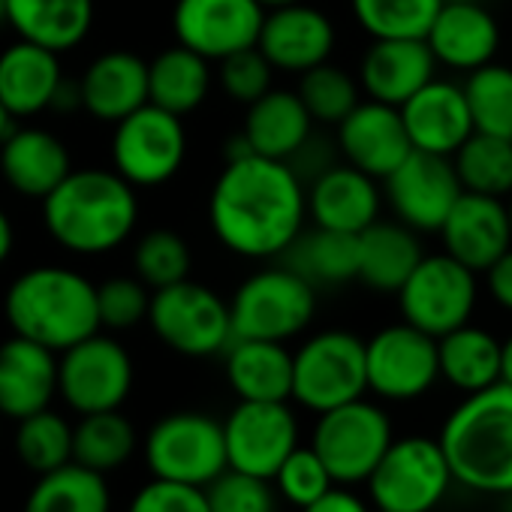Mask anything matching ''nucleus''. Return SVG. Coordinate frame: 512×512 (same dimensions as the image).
I'll list each match as a JSON object with an SVG mask.
<instances>
[{"label":"nucleus","instance_id":"obj_1","mask_svg":"<svg viewBox=\"0 0 512 512\" xmlns=\"http://www.w3.org/2000/svg\"><path fill=\"white\" fill-rule=\"evenodd\" d=\"M305 220V184L296 169L284 160L250 154L238 136L208 193L214 238L244 260H272L296 241Z\"/></svg>","mask_w":512,"mask_h":512},{"label":"nucleus","instance_id":"obj_2","mask_svg":"<svg viewBox=\"0 0 512 512\" xmlns=\"http://www.w3.org/2000/svg\"><path fill=\"white\" fill-rule=\"evenodd\" d=\"M136 220V187L115 169H73L43 199L46 232L76 256H100L121 247L133 235Z\"/></svg>","mask_w":512,"mask_h":512},{"label":"nucleus","instance_id":"obj_3","mask_svg":"<svg viewBox=\"0 0 512 512\" xmlns=\"http://www.w3.org/2000/svg\"><path fill=\"white\" fill-rule=\"evenodd\" d=\"M452 482L479 494H512V386L470 392L437 437Z\"/></svg>","mask_w":512,"mask_h":512},{"label":"nucleus","instance_id":"obj_4","mask_svg":"<svg viewBox=\"0 0 512 512\" xmlns=\"http://www.w3.org/2000/svg\"><path fill=\"white\" fill-rule=\"evenodd\" d=\"M4 314L13 335L43 344L52 353H64L100 332L97 284L76 269L37 266L10 284Z\"/></svg>","mask_w":512,"mask_h":512},{"label":"nucleus","instance_id":"obj_5","mask_svg":"<svg viewBox=\"0 0 512 512\" xmlns=\"http://www.w3.org/2000/svg\"><path fill=\"white\" fill-rule=\"evenodd\" d=\"M317 317V287L287 266L263 269L238 284L229 299L232 338L290 341Z\"/></svg>","mask_w":512,"mask_h":512},{"label":"nucleus","instance_id":"obj_6","mask_svg":"<svg viewBox=\"0 0 512 512\" xmlns=\"http://www.w3.org/2000/svg\"><path fill=\"white\" fill-rule=\"evenodd\" d=\"M145 320L169 350L190 359L217 356L232 344L229 302L190 278L151 290Z\"/></svg>","mask_w":512,"mask_h":512},{"label":"nucleus","instance_id":"obj_7","mask_svg":"<svg viewBox=\"0 0 512 512\" xmlns=\"http://www.w3.org/2000/svg\"><path fill=\"white\" fill-rule=\"evenodd\" d=\"M368 392L365 341L344 329H326L293 353V395L305 410L326 413Z\"/></svg>","mask_w":512,"mask_h":512},{"label":"nucleus","instance_id":"obj_8","mask_svg":"<svg viewBox=\"0 0 512 512\" xmlns=\"http://www.w3.org/2000/svg\"><path fill=\"white\" fill-rule=\"evenodd\" d=\"M311 449L326 464L335 485H356L371 476L383 452L389 449L392 422L383 407L356 398L326 413H317Z\"/></svg>","mask_w":512,"mask_h":512},{"label":"nucleus","instance_id":"obj_9","mask_svg":"<svg viewBox=\"0 0 512 512\" xmlns=\"http://www.w3.org/2000/svg\"><path fill=\"white\" fill-rule=\"evenodd\" d=\"M476 299V272L452 260L449 253L422 256L398 290V308L404 323L416 326L431 338H443L446 332L470 323Z\"/></svg>","mask_w":512,"mask_h":512},{"label":"nucleus","instance_id":"obj_10","mask_svg":"<svg viewBox=\"0 0 512 512\" xmlns=\"http://www.w3.org/2000/svg\"><path fill=\"white\" fill-rule=\"evenodd\" d=\"M365 482L377 509L431 512L446 497L452 473L437 440L401 437L389 443Z\"/></svg>","mask_w":512,"mask_h":512},{"label":"nucleus","instance_id":"obj_11","mask_svg":"<svg viewBox=\"0 0 512 512\" xmlns=\"http://www.w3.org/2000/svg\"><path fill=\"white\" fill-rule=\"evenodd\" d=\"M112 169L133 187H160L172 181L187 154V133L178 115L145 103L115 124Z\"/></svg>","mask_w":512,"mask_h":512},{"label":"nucleus","instance_id":"obj_12","mask_svg":"<svg viewBox=\"0 0 512 512\" xmlns=\"http://www.w3.org/2000/svg\"><path fill=\"white\" fill-rule=\"evenodd\" d=\"M145 461L154 479L205 488L226 470L223 425L208 413H169L148 431Z\"/></svg>","mask_w":512,"mask_h":512},{"label":"nucleus","instance_id":"obj_13","mask_svg":"<svg viewBox=\"0 0 512 512\" xmlns=\"http://www.w3.org/2000/svg\"><path fill=\"white\" fill-rule=\"evenodd\" d=\"M133 377V359L124 344L100 332L58 353V395L79 416L121 410L130 398Z\"/></svg>","mask_w":512,"mask_h":512},{"label":"nucleus","instance_id":"obj_14","mask_svg":"<svg viewBox=\"0 0 512 512\" xmlns=\"http://www.w3.org/2000/svg\"><path fill=\"white\" fill-rule=\"evenodd\" d=\"M220 425L226 467L250 476L272 479L299 446V419L290 401H238Z\"/></svg>","mask_w":512,"mask_h":512},{"label":"nucleus","instance_id":"obj_15","mask_svg":"<svg viewBox=\"0 0 512 512\" xmlns=\"http://www.w3.org/2000/svg\"><path fill=\"white\" fill-rule=\"evenodd\" d=\"M365 377L368 392L386 401L422 398L440 380L437 338L419 332L410 323L380 329L365 341Z\"/></svg>","mask_w":512,"mask_h":512},{"label":"nucleus","instance_id":"obj_16","mask_svg":"<svg viewBox=\"0 0 512 512\" xmlns=\"http://www.w3.org/2000/svg\"><path fill=\"white\" fill-rule=\"evenodd\" d=\"M383 193L398 223L413 232H440L455 199L464 193L449 157L410 151L386 178Z\"/></svg>","mask_w":512,"mask_h":512},{"label":"nucleus","instance_id":"obj_17","mask_svg":"<svg viewBox=\"0 0 512 512\" xmlns=\"http://www.w3.org/2000/svg\"><path fill=\"white\" fill-rule=\"evenodd\" d=\"M266 10L256 0H175L172 31L178 46L220 61L256 46Z\"/></svg>","mask_w":512,"mask_h":512},{"label":"nucleus","instance_id":"obj_18","mask_svg":"<svg viewBox=\"0 0 512 512\" xmlns=\"http://www.w3.org/2000/svg\"><path fill=\"white\" fill-rule=\"evenodd\" d=\"M335 43V22L323 10L302 4V0L290 7L266 10L260 37H256V49L263 52L272 70L296 76L317 64H326L335 52Z\"/></svg>","mask_w":512,"mask_h":512},{"label":"nucleus","instance_id":"obj_19","mask_svg":"<svg viewBox=\"0 0 512 512\" xmlns=\"http://www.w3.org/2000/svg\"><path fill=\"white\" fill-rule=\"evenodd\" d=\"M443 247L452 260L482 275L500 253L512 247V226L506 199L461 193L440 226Z\"/></svg>","mask_w":512,"mask_h":512},{"label":"nucleus","instance_id":"obj_20","mask_svg":"<svg viewBox=\"0 0 512 512\" xmlns=\"http://www.w3.org/2000/svg\"><path fill=\"white\" fill-rule=\"evenodd\" d=\"M338 151L353 169L383 181L410 151V139L395 106L377 100H359L338 124Z\"/></svg>","mask_w":512,"mask_h":512},{"label":"nucleus","instance_id":"obj_21","mask_svg":"<svg viewBox=\"0 0 512 512\" xmlns=\"http://www.w3.org/2000/svg\"><path fill=\"white\" fill-rule=\"evenodd\" d=\"M398 112H401L413 151L452 157L464 145V139L473 133L464 91L458 82H449V79L434 76L407 103H401Z\"/></svg>","mask_w":512,"mask_h":512},{"label":"nucleus","instance_id":"obj_22","mask_svg":"<svg viewBox=\"0 0 512 512\" xmlns=\"http://www.w3.org/2000/svg\"><path fill=\"white\" fill-rule=\"evenodd\" d=\"M305 205L314 226L359 235L380 220L383 190L377 178L353 169L350 163H332L314 175L311 187L305 190Z\"/></svg>","mask_w":512,"mask_h":512},{"label":"nucleus","instance_id":"obj_23","mask_svg":"<svg viewBox=\"0 0 512 512\" xmlns=\"http://www.w3.org/2000/svg\"><path fill=\"white\" fill-rule=\"evenodd\" d=\"M425 43L437 67L470 73L494 61L500 49V25L485 4H455V0H443V7L437 10L425 34Z\"/></svg>","mask_w":512,"mask_h":512},{"label":"nucleus","instance_id":"obj_24","mask_svg":"<svg viewBox=\"0 0 512 512\" xmlns=\"http://www.w3.org/2000/svg\"><path fill=\"white\" fill-rule=\"evenodd\" d=\"M70 172V151L52 130L10 127L0 142V178L25 199L43 202Z\"/></svg>","mask_w":512,"mask_h":512},{"label":"nucleus","instance_id":"obj_25","mask_svg":"<svg viewBox=\"0 0 512 512\" xmlns=\"http://www.w3.org/2000/svg\"><path fill=\"white\" fill-rule=\"evenodd\" d=\"M434 76L437 61L425 40H371L356 82L368 100L398 109Z\"/></svg>","mask_w":512,"mask_h":512},{"label":"nucleus","instance_id":"obj_26","mask_svg":"<svg viewBox=\"0 0 512 512\" xmlns=\"http://www.w3.org/2000/svg\"><path fill=\"white\" fill-rule=\"evenodd\" d=\"M58 395V353L13 335L0 344V416L25 419Z\"/></svg>","mask_w":512,"mask_h":512},{"label":"nucleus","instance_id":"obj_27","mask_svg":"<svg viewBox=\"0 0 512 512\" xmlns=\"http://www.w3.org/2000/svg\"><path fill=\"white\" fill-rule=\"evenodd\" d=\"M79 106L106 124H118L148 103V61L136 52L112 49L97 55L79 79Z\"/></svg>","mask_w":512,"mask_h":512},{"label":"nucleus","instance_id":"obj_28","mask_svg":"<svg viewBox=\"0 0 512 512\" xmlns=\"http://www.w3.org/2000/svg\"><path fill=\"white\" fill-rule=\"evenodd\" d=\"M61 85L64 70L55 52L28 40H16L0 52V106L13 121L52 109Z\"/></svg>","mask_w":512,"mask_h":512},{"label":"nucleus","instance_id":"obj_29","mask_svg":"<svg viewBox=\"0 0 512 512\" xmlns=\"http://www.w3.org/2000/svg\"><path fill=\"white\" fill-rule=\"evenodd\" d=\"M311 136H314V118L308 115L296 91L272 88L247 106L241 142L247 145L250 154L290 163Z\"/></svg>","mask_w":512,"mask_h":512},{"label":"nucleus","instance_id":"obj_30","mask_svg":"<svg viewBox=\"0 0 512 512\" xmlns=\"http://www.w3.org/2000/svg\"><path fill=\"white\" fill-rule=\"evenodd\" d=\"M94 0H7L4 25L19 40L43 46L55 55L85 43L94 28Z\"/></svg>","mask_w":512,"mask_h":512},{"label":"nucleus","instance_id":"obj_31","mask_svg":"<svg viewBox=\"0 0 512 512\" xmlns=\"http://www.w3.org/2000/svg\"><path fill=\"white\" fill-rule=\"evenodd\" d=\"M422 256L419 232L398 220H374L356 235V281L374 293H398Z\"/></svg>","mask_w":512,"mask_h":512},{"label":"nucleus","instance_id":"obj_32","mask_svg":"<svg viewBox=\"0 0 512 512\" xmlns=\"http://www.w3.org/2000/svg\"><path fill=\"white\" fill-rule=\"evenodd\" d=\"M226 353V380L238 401H290L293 353L281 341L232 338Z\"/></svg>","mask_w":512,"mask_h":512},{"label":"nucleus","instance_id":"obj_33","mask_svg":"<svg viewBox=\"0 0 512 512\" xmlns=\"http://www.w3.org/2000/svg\"><path fill=\"white\" fill-rule=\"evenodd\" d=\"M440 377L458 392L470 395L500 383V341L479 326H458L437 338Z\"/></svg>","mask_w":512,"mask_h":512},{"label":"nucleus","instance_id":"obj_34","mask_svg":"<svg viewBox=\"0 0 512 512\" xmlns=\"http://www.w3.org/2000/svg\"><path fill=\"white\" fill-rule=\"evenodd\" d=\"M211 61L202 55L184 49V46H169L163 49L151 64H148V103L172 112V115H187L199 109L211 91Z\"/></svg>","mask_w":512,"mask_h":512},{"label":"nucleus","instance_id":"obj_35","mask_svg":"<svg viewBox=\"0 0 512 512\" xmlns=\"http://www.w3.org/2000/svg\"><path fill=\"white\" fill-rule=\"evenodd\" d=\"M284 266L302 275L314 287H335L356 281V235L314 226L299 232L296 241L281 253Z\"/></svg>","mask_w":512,"mask_h":512},{"label":"nucleus","instance_id":"obj_36","mask_svg":"<svg viewBox=\"0 0 512 512\" xmlns=\"http://www.w3.org/2000/svg\"><path fill=\"white\" fill-rule=\"evenodd\" d=\"M25 512H112L106 476L76 461L40 473L25 500Z\"/></svg>","mask_w":512,"mask_h":512},{"label":"nucleus","instance_id":"obj_37","mask_svg":"<svg viewBox=\"0 0 512 512\" xmlns=\"http://www.w3.org/2000/svg\"><path fill=\"white\" fill-rule=\"evenodd\" d=\"M136 446H139L136 428L121 410L85 413L79 425H73V461L103 476L127 464Z\"/></svg>","mask_w":512,"mask_h":512},{"label":"nucleus","instance_id":"obj_38","mask_svg":"<svg viewBox=\"0 0 512 512\" xmlns=\"http://www.w3.org/2000/svg\"><path fill=\"white\" fill-rule=\"evenodd\" d=\"M449 160L461 190L494 199L512 193V139L473 130Z\"/></svg>","mask_w":512,"mask_h":512},{"label":"nucleus","instance_id":"obj_39","mask_svg":"<svg viewBox=\"0 0 512 512\" xmlns=\"http://www.w3.org/2000/svg\"><path fill=\"white\" fill-rule=\"evenodd\" d=\"M476 133L512 139V67L485 64L467 73L461 85Z\"/></svg>","mask_w":512,"mask_h":512},{"label":"nucleus","instance_id":"obj_40","mask_svg":"<svg viewBox=\"0 0 512 512\" xmlns=\"http://www.w3.org/2000/svg\"><path fill=\"white\" fill-rule=\"evenodd\" d=\"M371 40H425L443 0H350Z\"/></svg>","mask_w":512,"mask_h":512},{"label":"nucleus","instance_id":"obj_41","mask_svg":"<svg viewBox=\"0 0 512 512\" xmlns=\"http://www.w3.org/2000/svg\"><path fill=\"white\" fill-rule=\"evenodd\" d=\"M16 455L34 473H49L73 461V425L52 407L19 419Z\"/></svg>","mask_w":512,"mask_h":512},{"label":"nucleus","instance_id":"obj_42","mask_svg":"<svg viewBox=\"0 0 512 512\" xmlns=\"http://www.w3.org/2000/svg\"><path fill=\"white\" fill-rule=\"evenodd\" d=\"M299 100L305 103L308 115L314 118V124H338L341 118H347L353 112V106L362 100V88L359 82L335 64H317L311 70H305L299 76V88H296Z\"/></svg>","mask_w":512,"mask_h":512},{"label":"nucleus","instance_id":"obj_43","mask_svg":"<svg viewBox=\"0 0 512 512\" xmlns=\"http://www.w3.org/2000/svg\"><path fill=\"white\" fill-rule=\"evenodd\" d=\"M190 266H193L190 244L172 229H151L136 241L133 269L148 290H160L184 281L190 275Z\"/></svg>","mask_w":512,"mask_h":512},{"label":"nucleus","instance_id":"obj_44","mask_svg":"<svg viewBox=\"0 0 512 512\" xmlns=\"http://www.w3.org/2000/svg\"><path fill=\"white\" fill-rule=\"evenodd\" d=\"M205 500L211 512H278V491L272 488V479L229 467L205 485Z\"/></svg>","mask_w":512,"mask_h":512},{"label":"nucleus","instance_id":"obj_45","mask_svg":"<svg viewBox=\"0 0 512 512\" xmlns=\"http://www.w3.org/2000/svg\"><path fill=\"white\" fill-rule=\"evenodd\" d=\"M272 482H275V491L299 509H305L308 503H314L335 485L326 464L320 461V455L311 446H296L281 461Z\"/></svg>","mask_w":512,"mask_h":512},{"label":"nucleus","instance_id":"obj_46","mask_svg":"<svg viewBox=\"0 0 512 512\" xmlns=\"http://www.w3.org/2000/svg\"><path fill=\"white\" fill-rule=\"evenodd\" d=\"M217 64H220V88L238 106H250L266 91H272L275 70L256 46L232 52V55L220 58Z\"/></svg>","mask_w":512,"mask_h":512},{"label":"nucleus","instance_id":"obj_47","mask_svg":"<svg viewBox=\"0 0 512 512\" xmlns=\"http://www.w3.org/2000/svg\"><path fill=\"white\" fill-rule=\"evenodd\" d=\"M151 293L139 278H109L97 287V314H100V329L124 332L139 326L148 317Z\"/></svg>","mask_w":512,"mask_h":512},{"label":"nucleus","instance_id":"obj_48","mask_svg":"<svg viewBox=\"0 0 512 512\" xmlns=\"http://www.w3.org/2000/svg\"><path fill=\"white\" fill-rule=\"evenodd\" d=\"M130 512H211L205 488L151 479L130 500Z\"/></svg>","mask_w":512,"mask_h":512},{"label":"nucleus","instance_id":"obj_49","mask_svg":"<svg viewBox=\"0 0 512 512\" xmlns=\"http://www.w3.org/2000/svg\"><path fill=\"white\" fill-rule=\"evenodd\" d=\"M482 275H485V290L491 302L512 314V247L500 253Z\"/></svg>","mask_w":512,"mask_h":512},{"label":"nucleus","instance_id":"obj_50","mask_svg":"<svg viewBox=\"0 0 512 512\" xmlns=\"http://www.w3.org/2000/svg\"><path fill=\"white\" fill-rule=\"evenodd\" d=\"M302 512H371L365 506L362 497H356L353 491H347L344 485H332L323 497H317L314 503H308Z\"/></svg>","mask_w":512,"mask_h":512},{"label":"nucleus","instance_id":"obj_51","mask_svg":"<svg viewBox=\"0 0 512 512\" xmlns=\"http://www.w3.org/2000/svg\"><path fill=\"white\" fill-rule=\"evenodd\" d=\"M16 247V229H13V220L10 214L0 208V266L10 260V253Z\"/></svg>","mask_w":512,"mask_h":512},{"label":"nucleus","instance_id":"obj_52","mask_svg":"<svg viewBox=\"0 0 512 512\" xmlns=\"http://www.w3.org/2000/svg\"><path fill=\"white\" fill-rule=\"evenodd\" d=\"M500 380L512 386V335L500 341Z\"/></svg>","mask_w":512,"mask_h":512},{"label":"nucleus","instance_id":"obj_53","mask_svg":"<svg viewBox=\"0 0 512 512\" xmlns=\"http://www.w3.org/2000/svg\"><path fill=\"white\" fill-rule=\"evenodd\" d=\"M263 10H278V7H290V4H299V0H256Z\"/></svg>","mask_w":512,"mask_h":512},{"label":"nucleus","instance_id":"obj_54","mask_svg":"<svg viewBox=\"0 0 512 512\" xmlns=\"http://www.w3.org/2000/svg\"><path fill=\"white\" fill-rule=\"evenodd\" d=\"M10 127H13V118L7 115V109L0 106V142H4V136L10 133Z\"/></svg>","mask_w":512,"mask_h":512},{"label":"nucleus","instance_id":"obj_55","mask_svg":"<svg viewBox=\"0 0 512 512\" xmlns=\"http://www.w3.org/2000/svg\"><path fill=\"white\" fill-rule=\"evenodd\" d=\"M506 211H509V226H512V193H509V202H506Z\"/></svg>","mask_w":512,"mask_h":512},{"label":"nucleus","instance_id":"obj_56","mask_svg":"<svg viewBox=\"0 0 512 512\" xmlns=\"http://www.w3.org/2000/svg\"><path fill=\"white\" fill-rule=\"evenodd\" d=\"M455 4H485V0H455Z\"/></svg>","mask_w":512,"mask_h":512},{"label":"nucleus","instance_id":"obj_57","mask_svg":"<svg viewBox=\"0 0 512 512\" xmlns=\"http://www.w3.org/2000/svg\"><path fill=\"white\" fill-rule=\"evenodd\" d=\"M4 4H7V0H0V25H4Z\"/></svg>","mask_w":512,"mask_h":512},{"label":"nucleus","instance_id":"obj_58","mask_svg":"<svg viewBox=\"0 0 512 512\" xmlns=\"http://www.w3.org/2000/svg\"><path fill=\"white\" fill-rule=\"evenodd\" d=\"M506 512H512V494H509V506H506Z\"/></svg>","mask_w":512,"mask_h":512},{"label":"nucleus","instance_id":"obj_59","mask_svg":"<svg viewBox=\"0 0 512 512\" xmlns=\"http://www.w3.org/2000/svg\"><path fill=\"white\" fill-rule=\"evenodd\" d=\"M377 512H389V509H377Z\"/></svg>","mask_w":512,"mask_h":512}]
</instances>
